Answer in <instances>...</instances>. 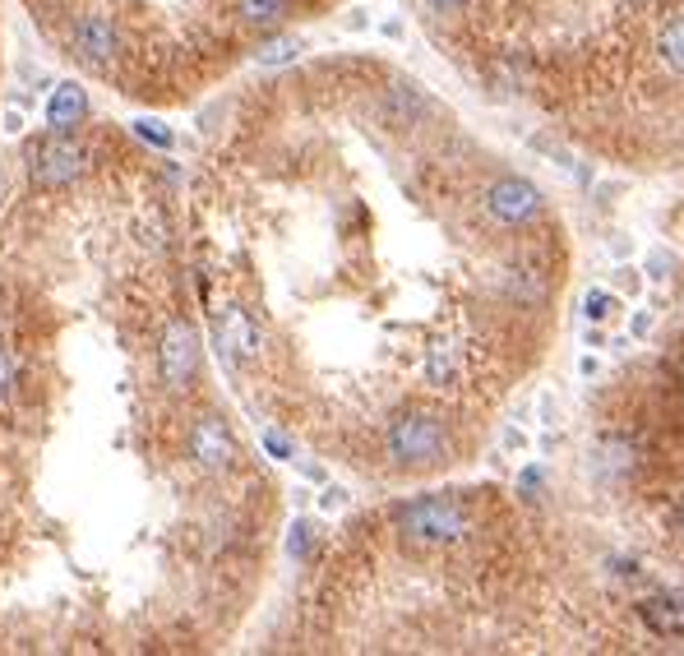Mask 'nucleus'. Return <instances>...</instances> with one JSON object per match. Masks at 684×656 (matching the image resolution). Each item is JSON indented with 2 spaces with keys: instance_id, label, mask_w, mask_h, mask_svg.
<instances>
[{
  "instance_id": "1",
  "label": "nucleus",
  "mask_w": 684,
  "mask_h": 656,
  "mask_svg": "<svg viewBox=\"0 0 684 656\" xmlns=\"http://www.w3.org/2000/svg\"><path fill=\"white\" fill-rule=\"evenodd\" d=\"M393 528L407 550H449L471 537V513L454 494H421L393 509Z\"/></svg>"
},
{
  "instance_id": "2",
  "label": "nucleus",
  "mask_w": 684,
  "mask_h": 656,
  "mask_svg": "<svg viewBox=\"0 0 684 656\" xmlns=\"http://www.w3.org/2000/svg\"><path fill=\"white\" fill-rule=\"evenodd\" d=\"M384 449L398 467H431L449 454V435L431 412H398L384 430Z\"/></svg>"
},
{
  "instance_id": "3",
  "label": "nucleus",
  "mask_w": 684,
  "mask_h": 656,
  "mask_svg": "<svg viewBox=\"0 0 684 656\" xmlns=\"http://www.w3.org/2000/svg\"><path fill=\"white\" fill-rule=\"evenodd\" d=\"M84 171H89V148L79 144L70 129H46L29 153V180L46 195L70 190Z\"/></svg>"
},
{
  "instance_id": "4",
  "label": "nucleus",
  "mask_w": 684,
  "mask_h": 656,
  "mask_svg": "<svg viewBox=\"0 0 684 656\" xmlns=\"http://www.w3.org/2000/svg\"><path fill=\"white\" fill-rule=\"evenodd\" d=\"M199 365H204V337L195 320H172L157 337V375H163L167 393H186L199 379Z\"/></svg>"
},
{
  "instance_id": "5",
  "label": "nucleus",
  "mask_w": 684,
  "mask_h": 656,
  "mask_svg": "<svg viewBox=\"0 0 684 656\" xmlns=\"http://www.w3.org/2000/svg\"><path fill=\"white\" fill-rule=\"evenodd\" d=\"M486 214L499 227H528L541 214V190L522 176H499L486 186Z\"/></svg>"
},
{
  "instance_id": "6",
  "label": "nucleus",
  "mask_w": 684,
  "mask_h": 656,
  "mask_svg": "<svg viewBox=\"0 0 684 656\" xmlns=\"http://www.w3.org/2000/svg\"><path fill=\"white\" fill-rule=\"evenodd\" d=\"M186 454L199 471H227L236 462V439H231L222 416H214V412L195 416V426L186 435Z\"/></svg>"
},
{
  "instance_id": "7",
  "label": "nucleus",
  "mask_w": 684,
  "mask_h": 656,
  "mask_svg": "<svg viewBox=\"0 0 684 656\" xmlns=\"http://www.w3.org/2000/svg\"><path fill=\"white\" fill-rule=\"evenodd\" d=\"M214 343H218L222 361L246 365V361L259 356V329H255V320H250L241 305H222L214 314Z\"/></svg>"
},
{
  "instance_id": "8",
  "label": "nucleus",
  "mask_w": 684,
  "mask_h": 656,
  "mask_svg": "<svg viewBox=\"0 0 684 656\" xmlns=\"http://www.w3.org/2000/svg\"><path fill=\"white\" fill-rule=\"evenodd\" d=\"M116 46H121V33H116V23L107 14H84V19H74V29H70V51L84 65L102 70V65H112L116 56Z\"/></svg>"
},
{
  "instance_id": "9",
  "label": "nucleus",
  "mask_w": 684,
  "mask_h": 656,
  "mask_svg": "<svg viewBox=\"0 0 684 656\" xmlns=\"http://www.w3.org/2000/svg\"><path fill=\"white\" fill-rule=\"evenodd\" d=\"M93 102H89V88L74 84V79H56V84L46 88V129H74L89 121Z\"/></svg>"
},
{
  "instance_id": "10",
  "label": "nucleus",
  "mask_w": 684,
  "mask_h": 656,
  "mask_svg": "<svg viewBox=\"0 0 684 656\" xmlns=\"http://www.w3.org/2000/svg\"><path fill=\"white\" fill-rule=\"evenodd\" d=\"M639 619L662 638L684 634V592H652L639 601Z\"/></svg>"
},
{
  "instance_id": "11",
  "label": "nucleus",
  "mask_w": 684,
  "mask_h": 656,
  "mask_svg": "<svg viewBox=\"0 0 684 656\" xmlns=\"http://www.w3.org/2000/svg\"><path fill=\"white\" fill-rule=\"evenodd\" d=\"M384 112H388V121H393V125H416L421 116L431 112V102L421 97L416 88L398 84V88H388V97H384Z\"/></svg>"
},
{
  "instance_id": "12",
  "label": "nucleus",
  "mask_w": 684,
  "mask_h": 656,
  "mask_svg": "<svg viewBox=\"0 0 684 656\" xmlns=\"http://www.w3.org/2000/svg\"><path fill=\"white\" fill-rule=\"evenodd\" d=\"M458 371H463V361H458V347H454V343H435V347L426 352V384L449 388V384L458 379Z\"/></svg>"
},
{
  "instance_id": "13",
  "label": "nucleus",
  "mask_w": 684,
  "mask_h": 656,
  "mask_svg": "<svg viewBox=\"0 0 684 656\" xmlns=\"http://www.w3.org/2000/svg\"><path fill=\"white\" fill-rule=\"evenodd\" d=\"M656 51H662V61L671 70L684 74V14H675V19L662 23V33H656Z\"/></svg>"
},
{
  "instance_id": "14",
  "label": "nucleus",
  "mask_w": 684,
  "mask_h": 656,
  "mask_svg": "<svg viewBox=\"0 0 684 656\" xmlns=\"http://www.w3.org/2000/svg\"><path fill=\"white\" fill-rule=\"evenodd\" d=\"M236 14H241L250 29H273L287 14V0H236Z\"/></svg>"
},
{
  "instance_id": "15",
  "label": "nucleus",
  "mask_w": 684,
  "mask_h": 656,
  "mask_svg": "<svg viewBox=\"0 0 684 656\" xmlns=\"http://www.w3.org/2000/svg\"><path fill=\"white\" fill-rule=\"evenodd\" d=\"M129 129H135V139L139 144H148V148H157V153H172V144H176V135L163 125V121H148V116H139V121H129Z\"/></svg>"
},
{
  "instance_id": "16",
  "label": "nucleus",
  "mask_w": 684,
  "mask_h": 656,
  "mask_svg": "<svg viewBox=\"0 0 684 656\" xmlns=\"http://www.w3.org/2000/svg\"><path fill=\"white\" fill-rule=\"evenodd\" d=\"M301 56V42L297 38H273V42H265L255 51V61L259 65H287V61H297Z\"/></svg>"
},
{
  "instance_id": "17",
  "label": "nucleus",
  "mask_w": 684,
  "mask_h": 656,
  "mask_svg": "<svg viewBox=\"0 0 684 656\" xmlns=\"http://www.w3.org/2000/svg\"><path fill=\"white\" fill-rule=\"evenodd\" d=\"M287 555H292V560H310L314 555V522H292V537H287Z\"/></svg>"
},
{
  "instance_id": "18",
  "label": "nucleus",
  "mask_w": 684,
  "mask_h": 656,
  "mask_svg": "<svg viewBox=\"0 0 684 656\" xmlns=\"http://www.w3.org/2000/svg\"><path fill=\"white\" fill-rule=\"evenodd\" d=\"M588 320H607V314H615L620 310V301L611 296V292H588Z\"/></svg>"
},
{
  "instance_id": "19",
  "label": "nucleus",
  "mask_w": 684,
  "mask_h": 656,
  "mask_svg": "<svg viewBox=\"0 0 684 656\" xmlns=\"http://www.w3.org/2000/svg\"><path fill=\"white\" fill-rule=\"evenodd\" d=\"M265 449L278 458V462H287V458H292L297 449H292V439H287L282 430H265Z\"/></svg>"
},
{
  "instance_id": "20",
  "label": "nucleus",
  "mask_w": 684,
  "mask_h": 656,
  "mask_svg": "<svg viewBox=\"0 0 684 656\" xmlns=\"http://www.w3.org/2000/svg\"><path fill=\"white\" fill-rule=\"evenodd\" d=\"M10 388H14V365H10V352L0 347V403H10Z\"/></svg>"
},
{
  "instance_id": "21",
  "label": "nucleus",
  "mask_w": 684,
  "mask_h": 656,
  "mask_svg": "<svg viewBox=\"0 0 684 656\" xmlns=\"http://www.w3.org/2000/svg\"><path fill=\"white\" fill-rule=\"evenodd\" d=\"M518 490H522V494H528V500H532V490H541V471H537V467H528V471H522V477H518Z\"/></svg>"
},
{
  "instance_id": "22",
  "label": "nucleus",
  "mask_w": 684,
  "mask_h": 656,
  "mask_svg": "<svg viewBox=\"0 0 684 656\" xmlns=\"http://www.w3.org/2000/svg\"><path fill=\"white\" fill-rule=\"evenodd\" d=\"M0 129H6V135H23V116L10 107L6 116H0Z\"/></svg>"
},
{
  "instance_id": "23",
  "label": "nucleus",
  "mask_w": 684,
  "mask_h": 656,
  "mask_svg": "<svg viewBox=\"0 0 684 656\" xmlns=\"http://www.w3.org/2000/svg\"><path fill=\"white\" fill-rule=\"evenodd\" d=\"M342 504H348V494H342V490H329L324 494V509H342Z\"/></svg>"
},
{
  "instance_id": "24",
  "label": "nucleus",
  "mask_w": 684,
  "mask_h": 656,
  "mask_svg": "<svg viewBox=\"0 0 684 656\" xmlns=\"http://www.w3.org/2000/svg\"><path fill=\"white\" fill-rule=\"evenodd\" d=\"M652 329V314H634V337H643Z\"/></svg>"
},
{
  "instance_id": "25",
  "label": "nucleus",
  "mask_w": 684,
  "mask_h": 656,
  "mask_svg": "<svg viewBox=\"0 0 684 656\" xmlns=\"http://www.w3.org/2000/svg\"><path fill=\"white\" fill-rule=\"evenodd\" d=\"M431 6H439V10H454V6H463V0H431Z\"/></svg>"
},
{
  "instance_id": "26",
  "label": "nucleus",
  "mask_w": 684,
  "mask_h": 656,
  "mask_svg": "<svg viewBox=\"0 0 684 656\" xmlns=\"http://www.w3.org/2000/svg\"><path fill=\"white\" fill-rule=\"evenodd\" d=\"M680 532H684V504H680Z\"/></svg>"
},
{
  "instance_id": "27",
  "label": "nucleus",
  "mask_w": 684,
  "mask_h": 656,
  "mask_svg": "<svg viewBox=\"0 0 684 656\" xmlns=\"http://www.w3.org/2000/svg\"><path fill=\"white\" fill-rule=\"evenodd\" d=\"M680 388H684V365H680Z\"/></svg>"
}]
</instances>
